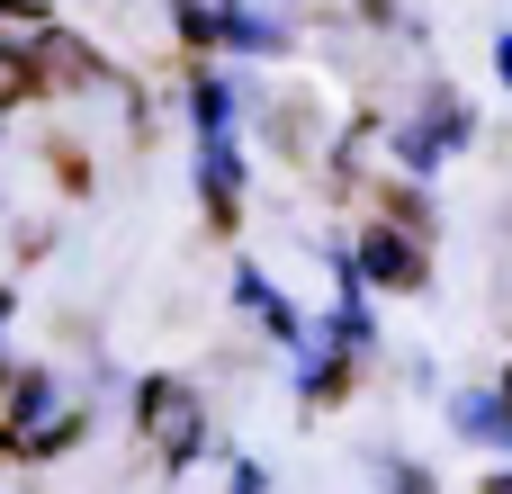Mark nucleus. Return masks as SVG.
<instances>
[{
	"label": "nucleus",
	"instance_id": "9",
	"mask_svg": "<svg viewBox=\"0 0 512 494\" xmlns=\"http://www.w3.org/2000/svg\"><path fill=\"white\" fill-rule=\"evenodd\" d=\"M495 72H504V90H512V36H495Z\"/></svg>",
	"mask_w": 512,
	"mask_h": 494
},
{
	"label": "nucleus",
	"instance_id": "7",
	"mask_svg": "<svg viewBox=\"0 0 512 494\" xmlns=\"http://www.w3.org/2000/svg\"><path fill=\"white\" fill-rule=\"evenodd\" d=\"M396 153H405V171H414V180H432V171H441V135H432V126H405V135H396Z\"/></svg>",
	"mask_w": 512,
	"mask_h": 494
},
{
	"label": "nucleus",
	"instance_id": "4",
	"mask_svg": "<svg viewBox=\"0 0 512 494\" xmlns=\"http://www.w3.org/2000/svg\"><path fill=\"white\" fill-rule=\"evenodd\" d=\"M234 297H243V306H252V315H261V324H270L279 342H306V333H297V315H288V297H279V288H270L261 270H234Z\"/></svg>",
	"mask_w": 512,
	"mask_h": 494
},
{
	"label": "nucleus",
	"instance_id": "10",
	"mask_svg": "<svg viewBox=\"0 0 512 494\" xmlns=\"http://www.w3.org/2000/svg\"><path fill=\"white\" fill-rule=\"evenodd\" d=\"M495 405H504V432H512V369L495 378Z\"/></svg>",
	"mask_w": 512,
	"mask_h": 494
},
{
	"label": "nucleus",
	"instance_id": "11",
	"mask_svg": "<svg viewBox=\"0 0 512 494\" xmlns=\"http://www.w3.org/2000/svg\"><path fill=\"white\" fill-rule=\"evenodd\" d=\"M234 494H261V468H234Z\"/></svg>",
	"mask_w": 512,
	"mask_h": 494
},
{
	"label": "nucleus",
	"instance_id": "1",
	"mask_svg": "<svg viewBox=\"0 0 512 494\" xmlns=\"http://www.w3.org/2000/svg\"><path fill=\"white\" fill-rule=\"evenodd\" d=\"M135 423H144V441L162 450V468H189V459H198V441H207V414H198V396H189L180 378H144Z\"/></svg>",
	"mask_w": 512,
	"mask_h": 494
},
{
	"label": "nucleus",
	"instance_id": "3",
	"mask_svg": "<svg viewBox=\"0 0 512 494\" xmlns=\"http://www.w3.org/2000/svg\"><path fill=\"white\" fill-rule=\"evenodd\" d=\"M351 360H360V351H342L333 333H324V342H306V369H297L306 405H342V396H351Z\"/></svg>",
	"mask_w": 512,
	"mask_h": 494
},
{
	"label": "nucleus",
	"instance_id": "12",
	"mask_svg": "<svg viewBox=\"0 0 512 494\" xmlns=\"http://www.w3.org/2000/svg\"><path fill=\"white\" fill-rule=\"evenodd\" d=\"M486 494H512V468H495V477H486Z\"/></svg>",
	"mask_w": 512,
	"mask_h": 494
},
{
	"label": "nucleus",
	"instance_id": "8",
	"mask_svg": "<svg viewBox=\"0 0 512 494\" xmlns=\"http://www.w3.org/2000/svg\"><path fill=\"white\" fill-rule=\"evenodd\" d=\"M378 486H387V494H441L423 459H387V468H378Z\"/></svg>",
	"mask_w": 512,
	"mask_h": 494
},
{
	"label": "nucleus",
	"instance_id": "6",
	"mask_svg": "<svg viewBox=\"0 0 512 494\" xmlns=\"http://www.w3.org/2000/svg\"><path fill=\"white\" fill-rule=\"evenodd\" d=\"M423 126H432L441 144H468V135H477V117L459 108V90H432V108H423Z\"/></svg>",
	"mask_w": 512,
	"mask_h": 494
},
{
	"label": "nucleus",
	"instance_id": "2",
	"mask_svg": "<svg viewBox=\"0 0 512 494\" xmlns=\"http://www.w3.org/2000/svg\"><path fill=\"white\" fill-rule=\"evenodd\" d=\"M351 270H360L369 288H387V297H414V288L432 279V252H423V234H414V225H396V216H378V225L360 234V252H351Z\"/></svg>",
	"mask_w": 512,
	"mask_h": 494
},
{
	"label": "nucleus",
	"instance_id": "5",
	"mask_svg": "<svg viewBox=\"0 0 512 494\" xmlns=\"http://www.w3.org/2000/svg\"><path fill=\"white\" fill-rule=\"evenodd\" d=\"M450 423H459L468 441H495V450H512V432H504V405H495V396H477V387H468V396H450Z\"/></svg>",
	"mask_w": 512,
	"mask_h": 494
}]
</instances>
